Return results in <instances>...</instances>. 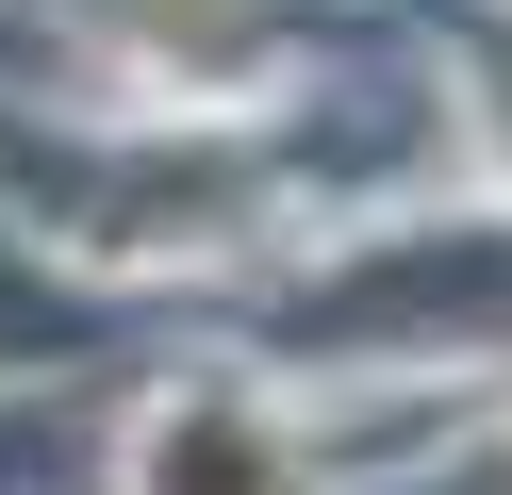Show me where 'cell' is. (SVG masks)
I'll return each instance as SVG.
<instances>
[{"label": "cell", "instance_id": "1", "mask_svg": "<svg viewBox=\"0 0 512 495\" xmlns=\"http://www.w3.org/2000/svg\"><path fill=\"white\" fill-rule=\"evenodd\" d=\"M116 495H331L298 380H166L116 429Z\"/></svg>", "mask_w": 512, "mask_h": 495}]
</instances>
